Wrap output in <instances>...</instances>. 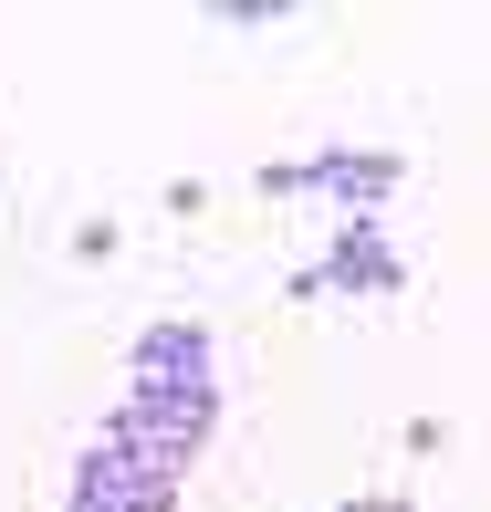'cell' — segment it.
Wrapping results in <instances>:
<instances>
[{"mask_svg":"<svg viewBox=\"0 0 491 512\" xmlns=\"http://www.w3.org/2000/svg\"><path fill=\"white\" fill-rule=\"evenodd\" d=\"M408 283V262H397V241L377 220H345L335 251H324L314 272H293V304H314V293H356V304H387V293Z\"/></svg>","mask_w":491,"mask_h":512,"instance_id":"7a4b0ae2","label":"cell"},{"mask_svg":"<svg viewBox=\"0 0 491 512\" xmlns=\"http://www.w3.org/2000/svg\"><path fill=\"white\" fill-rule=\"evenodd\" d=\"M95 439H105V450H126L136 471H157V481H189L199 450L220 439V387H126Z\"/></svg>","mask_w":491,"mask_h":512,"instance_id":"6da1fadb","label":"cell"},{"mask_svg":"<svg viewBox=\"0 0 491 512\" xmlns=\"http://www.w3.org/2000/svg\"><path fill=\"white\" fill-rule=\"evenodd\" d=\"M63 512H178V481H157V471H136L126 450H84L74 460V492H63Z\"/></svg>","mask_w":491,"mask_h":512,"instance_id":"277c9868","label":"cell"},{"mask_svg":"<svg viewBox=\"0 0 491 512\" xmlns=\"http://www.w3.org/2000/svg\"><path fill=\"white\" fill-rule=\"evenodd\" d=\"M345 512H418L408 492H366V502H345Z\"/></svg>","mask_w":491,"mask_h":512,"instance_id":"52a82bcc","label":"cell"},{"mask_svg":"<svg viewBox=\"0 0 491 512\" xmlns=\"http://www.w3.org/2000/svg\"><path fill=\"white\" fill-rule=\"evenodd\" d=\"M136 387H220V345L199 314H157L136 335Z\"/></svg>","mask_w":491,"mask_h":512,"instance_id":"5b68a950","label":"cell"},{"mask_svg":"<svg viewBox=\"0 0 491 512\" xmlns=\"http://www.w3.org/2000/svg\"><path fill=\"white\" fill-rule=\"evenodd\" d=\"M397 178H408V157L397 147H314V157H293V199H335V209H377Z\"/></svg>","mask_w":491,"mask_h":512,"instance_id":"3957f363","label":"cell"},{"mask_svg":"<svg viewBox=\"0 0 491 512\" xmlns=\"http://www.w3.org/2000/svg\"><path fill=\"white\" fill-rule=\"evenodd\" d=\"M209 21H293V0H220Z\"/></svg>","mask_w":491,"mask_h":512,"instance_id":"8992f818","label":"cell"}]
</instances>
